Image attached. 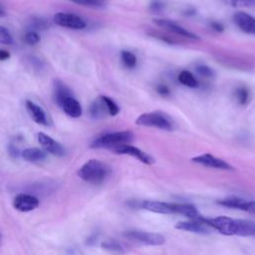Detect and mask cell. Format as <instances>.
I'll return each mask as SVG.
<instances>
[{"label":"cell","instance_id":"obj_1","mask_svg":"<svg viewBox=\"0 0 255 255\" xmlns=\"http://www.w3.org/2000/svg\"><path fill=\"white\" fill-rule=\"evenodd\" d=\"M198 219L224 235L255 236V222L250 220L233 219L226 216L215 218H203L200 216Z\"/></svg>","mask_w":255,"mask_h":255},{"label":"cell","instance_id":"obj_2","mask_svg":"<svg viewBox=\"0 0 255 255\" xmlns=\"http://www.w3.org/2000/svg\"><path fill=\"white\" fill-rule=\"evenodd\" d=\"M110 168L103 161L98 159H90L85 162L78 170L79 177L91 184H100L109 175Z\"/></svg>","mask_w":255,"mask_h":255},{"label":"cell","instance_id":"obj_3","mask_svg":"<svg viewBox=\"0 0 255 255\" xmlns=\"http://www.w3.org/2000/svg\"><path fill=\"white\" fill-rule=\"evenodd\" d=\"M135 124L137 126L156 128L168 131L172 130L174 126L172 119L167 114L160 111L148 112L139 115L135 120Z\"/></svg>","mask_w":255,"mask_h":255},{"label":"cell","instance_id":"obj_4","mask_svg":"<svg viewBox=\"0 0 255 255\" xmlns=\"http://www.w3.org/2000/svg\"><path fill=\"white\" fill-rule=\"evenodd\" d=\"M133 133L130 130H120L105 133L96 138L92 144V148H111L114 149L122 144H127L133 139Z\"/></svg>","mask_w":255,"mask_h":255},{"label":"cell","instance_id":"obj_5","mask_svg":"<svg viewBox=\"0 0 255 255\" xmlns=\"http://www.w3.org/2000/svg\"><path fill=\"white\" fill-rule=\"evenodd\" d=\"M124 236L134 242H138L144 245L159 246L165 242V238L158 233H151L146 231L138 230H129L124 233Z\"/></svg>","mask_w":255,"mask_h":255},{"label":"cell","instance_id":"obj_6","mask_svg":"<svg viewBox=\"0 0 255 255\" xmlns=\"http://www.w3.org/2000/svg\"><path fill=\"white\" fill-rule=\"evenodd\" d=\"M153 23L162 28L163 30L167 31L168 33H172L174 35L180 36V37H184L187 39H192V40H199V37L197 35H195L194 33L190 32L189 30L185 29L184 27H182L181 25L177 24L176 22L172 21V20H168V19H160V18H156L153 19Z\"/></svg>","mask_w":255,"mask_h":255},{"label":"cell","instance_id":"obj_7","mask_svg":"<svg viewBox=\"0 0 255 255\" xmlns=\"http://www.w3.org/2000/svg\"><path fill=\"white\" fill-rule=\"evenodd\" d=\"M53 20L57 25L61 27L74 29V30H82L87 26V23L85 22V20H83L80 16L71 14V13L59 12L55 14Z\"/></svg>","mask_w":255,"mask_h":255},{"label":"cell","instance_id":"obj_8","mask_svg":"<svg viewBox=\"0 0 255 255\" xmlns=\"http://www.w3.org/2000/svg\"><path fill=\"white\" fill-rule=\"evenodd\" d=\"M113 151L118 154H127V155L133 156L134 158H136L137 160L141 161L144 164L154 163V158L150 154H148V153L144 152L143 150L139 149L138 147H136L134 145H130L128 143L117 146L113 149Z\"/></svg>","mask_w":255,"mask_h":255},{"label":"cell","instance_id":"obj_9","mask_svg":"<svg viewBox=\"0 0 255 255\" xmlns=\"http://www.w3.org/2000/svg\"><path fill=\"white\" fill-rule=\"evenodd\" d=\"M193 162H196L198 164L212 167L216 169H223V170H233L234 168L225 160L214 156L211 153H202L197 156H194L191 158Z\"/></svg>","mask_w":255,"mask_h":255},{"label":"cell","instance_id":"obj_10","mask_svg":"<svg viewBox=\"0 0 255 255\" xmlns=\"http://www.w3.org/2000/svg\"><path fill=\"white\" fill-rule=\"evenodd\" d=\"M217 203L225 207L239 209L255 214V200H248L239 196H231L218 200Z\"/></svg>","mask_w":255,"mask_h":255},{"label":"cell","instance_id":"obj_11","mask_svg":"<svg viewBox=\"0 0 255 255\" xmlns=\"http://www.w3.org/2000/svg\"><path fill=\"white\" fill-rule=\"evenodd\" d=\"M40 204V200L28 193H20L15 196L13 200V206L20 212H29L36 209Z\"/></svg>","mask_w":255,"mask_h":255},{"label":"cell","instance_id":"obj_12","mask_svg":"<svg viewBox=\"0 0 255 255\" xmlns=\"http://www.w3.org/2000/svg\"><path fill=\"white\" fill-rule=\"evenodd\" d=\"M234 24L244 33L255 35V17L245 12H236L233 17Z\"/></svg>","mask_w":255,"mask_h":255},{"label":"cell","instance_id":"obj_13","mask_svg":"<svg viewBox=\"0 0 255 255\" xmlns=\"http://www.w3.org/2000/svg\"><path fill=\"white\" fill-rule=\"evenodd\" d=\"M38 140L46 151H48L54 155H57V156H63L65 154L64 146L60 142H58L54 138H52L50 135H48L44 132H39Z\"/></svg>","mask_w":255,"mask_h":255},{"label":"cell","instance_id":"obj_14","mask_svg":"<svg viewBox=\"0 0 255 255\" xmlns=\"http://www.w3.org/2000/svg\"><path fill=\"white\" fill-rule=\"evenodd\" d=\"M176 229L198 233V234H208L210 232L209 226L203 223L201 220H190V221H180L175 224Z\"/></svg>","mask_w":255,"mask_h":255},{"label":"cell","instance_id":"obj_15","mask_svg":"<svg viewBox=\"0 0 255 255\" xmlns=\"http://www.w3.org/2000/svg\"><path fill=\"white\" fill-rule=\"evenodd\" d=\"M172 214H180L191 219H198L200 214L197 208L188 203H170Z\"/></svg>","mask_w":255,"mask_h":255},{"label":"cell","instance_id":"obj_16","mask_svg":"<svg viewBox=\"0 0 255 255\" xmlns=\"http://www.w3.org/2000/svg\"><path fill=\"white\" fill-rule=\"evenodd\" d=\"M61 108L64 110V112L71 118H79L82 116L83 110L81 104L76 100L73 96L68 97L63 104L61 105Z\"/></svg>","mask_w":255,"mask_h":255},{"label":"cell","instance_id":"obj_17","mask_svg":"<svg viewBox=\"0 0 255 255\" xmlns=\"http://www.w3.org/2000/svg\"><path fill=\"white\" fill-rule=\"evenodd\" d=\"M26 109L35 123H37L39 125H43V126L47 125L46 114L40 106H38L37 104H35L34 102H32L30 100H27L26 101Z\"/></svg>","mask_w":255,"mask_h":255},{"label":"cell","instance_id":"obj_18","mask_svg":"<svg viewBox=\"0 0 255 255\" xmlns=\"http://www.w3.org/2000/svg\"><path fill=\"white\" fill-rule=\"evenodd\" d=\"M141 208L149 210L155 213L161 214H172L170 203L161 202V201H154V200H143L141 202Z\"/></svg>","mask_w":255,"mask_h":255},{"label":"cell","instance_id":"obj_19","mask_svg":"<svg viewBox=\"0 0 255 255\" xmlns=\"http://www.w3.org/2000/svg\"><path fill=\"white\" fill-rule=\"evenodd\" d=\"M21 156L24 160L29 162H40L46 158L47 153L43 149L37 147H29L25 148L21 152Z\"/></svg>","mask_w":255,"mask_h":255},{"label":"cell","instance_id":"obj_20","mask_svg":"<svg viewBox=\"0 0 255 255\" xmlns=\"http://www.w3.org/2000/svg\"><path fill=\"white\" fill-rule=\"evenodd\" d=\"M54 94H55V101L57 102V104L61 107V105L63 104V102L68 98L71 97V91L68 89V87L62 83L59 80L55 81L54 84Z\"/></svg>","mask_w":255,"mask_h":255},{"label":"cell","instance_id":"obj_21","mask_svg":"<svg viewBox=\"0 0 255 255\" xmlns=\"http://www.w3.org/2000/svg\"><path fill=\"white\" fill-rule=\"evenodd\" d=\"M90 114L94 119H103L107 115H109L108 109L102 98L100 97L96 101L93 102V104L90 107Z\"/></svg>","mask_w":255,"mask_h":255},{"label":"cell","instance_id":"obj_22","mask_svg":"<svg viewBox=\"0 0 255 255\" xmlns=\"http://www.w3.org/2000/svg\"><path fill=\"white\" fill-rule=\"evenodd\" d=\"M177 79H178V82L181 85H183L185 87H188V88H192L193 89V88H197L199 86L198 81L195 78V76L191 72H189L187 70H182L178 74Z\"/></svg>","mask_w":255,"mask_h":255},{"label":"cell","instance_id":"obj_23","mask_svg":"<svg viewBox=\"0 0 255 255\" xmlns=\"http://www.w3.org/2000/svg\"><path fill=\"white\" fill-rule=\"evenodd\" d=\"M235 99L239 105L245 106L250 102V93L245 86H239L235 89L234 92Z\"/></svg>","mask_w":255,"mask_h":255},{"label":"cell","instance_id":"obj_24","mask_svg":"<svg viewBox=\"0 0 255 255\" xmlns=\"http://www.w3.org/2000/svg\"><path fill=\"white\" fill-rule=\"evenodd\" d=\"M121 60H122V63L124 64V66L128 69L134 68L136 66V62H137L135 55L132 52L128 51V50H124L121 52Z\"/></svg>","mask_w":255,"mask_h":255},{"label":"cell","instance_id":"obj_25","mask_svg":"<svg viewBox=\"0 0 255 255\" xmlns=\"http://www.w3.org/2000/svg\"><path fill=\"white\" fill-rule=\"evenodd\" d=\"M100 97L102 98V100L106 104L110 116L115 117L120 113V108H119L118 104L113 99H111L110 97H107V96H100Z\"/></svg>","mask_w":255,"mask_h":255},{"label":"cell","instance_id":"obj_26","mask_svg":"<svg viewBox=\"0 0 255 255\" xmlns=\"http://www.w3.org/2000/svg\"><path fill=\"white\" fill-rule=\"evenodd\" d=\"M102 247L104 249H107L109 251L112 252H116V253H123L125 252V247L118 241H114V240H109V241H105L102 243Z\"/></svg>","mask_w":255,"mask_h":255},{"label":"cell","instance_id":"obj_27","mask_svg":"<svg viewBox=\"0 0 255 255\" xmlns=\"http://www.w3.org/2000/svg\"><path fill=\"white\" fill-rule=\"evenodd\" d=\"M195 72L200 76V77H203V78H206V79H211L215 76V72L212 68H210L209 66L207 65H197L195 67Z\"/></svg>","mask_w":255,"mask_h":255},{"label":"cell","instance_id":"obj_28","mask_svg":"<svg viewBox=\"0 0 255 255\" xmlns=\"http://www.w3.org/2000/svg\"><path fill=\"white\" fill-rule=\"evenodd\" d=\"M71 2H74L78 5L87 6L91 8H100L104 6V1L102 0H69Z\"/></svg>","mask_w":255,"mask_h":255},{"label":"cell","instance_id":"obj_29","mask_svg":"<svg viewBox=\"0 0 255 255\" xmlns=\"http://www.w3.org/2000/svg\"><path fill=\"white\" fill-rule=\"evenodd\" d=\"M0 44L11 45L13 44V38L7 28L0 26Z\"/></svg>","mask_w":255,"mask_h":255},{"label":"cell","instance_id":"obj_30","mask_svg":"<svg viewBox=\"0 0 255 255\" xmlns=\"http://www.w3.org/2000/svg\"><path fill=\"white\" fill-rule=\"evenodd\" d=\"M225 4L232 7H249L255 4V0H222Z\"/></svg>","mask_w":255,"mask_h":255},{"label":"cell","instance_id":"obj_31","mask_svg":"<svg viewBox=\"0 0 255 255\" xmlns=\"http://www.w3.org/2000/svg\"><path fill=\"white\" fill-rule=\"evenodd\" d=\"M25 42L29 45H35L37 44L39 41H40V36L34 32V31H30L28 32L26 35H25V38H24Z\"/></svg>","mask_w":255,"mask_h":255},{"label":"cell","instance_id":"obj_32","mask_svg":"<svg viewBox=\"0 0 255 255\" xmlns=\"http://www.w3.org/2000/svg\"><path fill=\"white\" fill-rule=\"evenodd\" d=\"M149 9L153 12H159L164 9V3L161 0H152L150 2Z\"/></svg>","mask_w":255,"mask_h":255},{"label":"cell","instance_id":"obj_33","mask_svg":"<svg viewBox=\"0 0 255 255\" xmlns=\"http://www.w3.org/2000/svg\"><path fill=\"white\" fill-rule=\"evenodd\" d=\"M156 92L162 96V97H167L170 95V90L169 88L166 86V85H163V84H160L156 87Z\"/></svg>","mask_w":255,"mask_h":255},{"label":"cell","instance_id":"obj_34","mask_svg":"<svg viewBox=\"0 0 255 255\" xmlns=\"http://www.w3.org/2000/svg\"><path fill=\"white\" fill-rule=\"evenodd\" d=\"M210 27H211L212 30H214V31H216V32H219V33L224 30V26L222 25V23L217 22V21H212V22L210 23Z\"/></svg>","mask_w":255,"mask_h":255},{"label":"cell","instance_id":"obj_35","mask_svg":"<svg viewBox=\"0 0 255 255\" xmlns=\"http://www.w3.org/2000/svg\"><path fill=\"white\" fill-rule=\"evenodd\" d=\"M10 58V53L6 50H0V61H5Z\"/></svg>","mask_w":255,"mask_h":255},{"label":"cell","instance_id":"obj_36","mask_svg":"<svg viewBox=\"0 0 255 255\" xmlns=\"http://www.w3.org/2000/svg\"><path fill=\"white\" fill-rule=\"evenodd\" d=\"M9 153H10L13 157H17V156L19 155L18 149H17L15 146H13V145H10V146H9Z\"/></svg>","mask_w":255,"mask_h":255},{"label":"cell","instance_id":"obj_37","mask_svg":"<svg viewBox=\"0 0 255 255\" xmlns=\"http://www.w3.org/2000/svg\"><path fill=\"white\" fill-rule=\"evenodd\" d=\"M5 15H6V13H5V12H4V10H3V9H1V8H0V17H4V16H5Z\"/></svg>","mask_w":255,"mask_h":255},{"label":"cell","instance_id":"obj_38","mask_svg":"<svg viewBox=\"0 0 255 255\" xmlns=\"http://www.w3.org/2000/svg\"><path fill=\"white\" fill-rule=\"evenodd\" d=\"M0 245H1V234H0Z\"/></svg>","mask_w":255,"mask_h":255}]
</instances>
